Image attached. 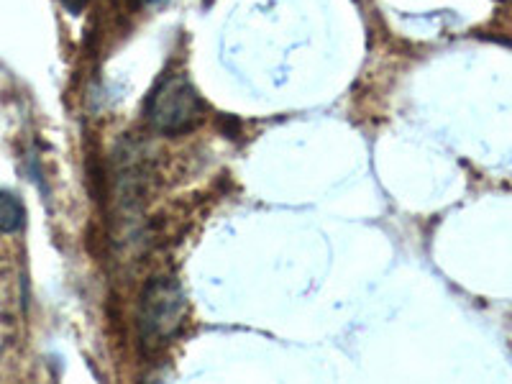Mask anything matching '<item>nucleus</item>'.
Instances as JSON below:
<instances>
[{
	"mask_svg": "<svg viewBox=\"0 0 512 384\" xmlns=\"http://www.w3.org/2000/svg\"><path fill=\"white\" fill-rule=\"evenodd\" d=\"M146 118L162 134H182L200 118L198 90L185 75L164 77L146 103Z\"/></svg>",
	"mask_w": 512,
	"mask_h": 384,
	"instance_id": "nucleus-2",
	"label": "nucleus"
},
{
	"mask_svg": "<svg viewBox=\"0 0 512 384\" xmlns=\"http://www.w3.org/2000/svg\"><path fill=\"white\" fill-rule=\"evenodd\" d=\"M185 318V292L172 277H152L141 292L139 333L144 346L167 344Z\"/></svg>",
	"mask_w": 512,
	"mask_h": 384,
	"instance_id": "nucleus-1",
	"label": "nucleus"
},
{
	"mask_svg": "<svg viewBox=\"0 0 512 384\" xmlns=\"http://www.w3.org/2000/svg\"><path fill=\"white\" fill-rule=\"evenodd\" d=\"M26 226V205L16 192L0 190V233H18Z\"/></svg>",
	"mask_w": 512,
	"mask_h": 384,
	"instance_id": "nucleus-3",
	"label": "nucleus"
},
{
	"mask_svg": "<svg viewBox=\"0 0 512 384\" xmlns=\"http://www.w3.org/2000/svg\"><path fill=\"white\" fill-rule=\"evenodd\" d=\"M62 3H64V6H67V8H70L72 13H80L82 8H85V3H88V0H62Z\"/></svg>",
	"mask_w": 512,
	"mask_h": 384,
	"instance_id": "nucleus-4",
	"label": "nucleus"
}]
</instances>
